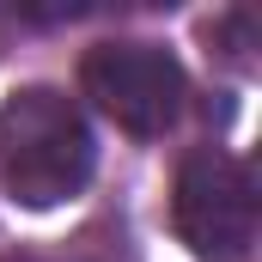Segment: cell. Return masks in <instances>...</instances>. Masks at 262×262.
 <instances>
[{"label":"cell","mask_w":262,"mask_h":262,"mask_svg":"<svg viewBox=\"0 0 262 262\" xmlns=\"http://www.w3.org/2000/svg\"><path fill=\"white\" fill-rule=\"evenodd\" d=\"M171 226L189 244V256L244 262L250 244H256V183H250V171L220 146H195L177 165Z\"/></svg>","instance_id":"2"},{"label":"cell","mask_w":262,"mask_h":262,"mask_svg":"<svg viewBox=\"0 0 262 262\" xmlns=\"http://www.w3.org/2000/svg\"><path fill=\"white\" fill-rule=\"evenodd\" d=\"M79 85L116 128L140 134V140L165 134L183 116V98H189V79H183L177 55L159 49V43H98V49H85Z\"/></svg>","instance_id":"3"},{"label":"cell","mask_w":262,"mask_h":262,"mask_svg":"<svg viewBox=\"0 0 262 262\" xmlns=\"http://www.w3.org/2000/svg\"><path fill=\"white\" fill-rule=\"evenodd\" d=\"M98 140L55 85H25L0 104V183L25 207H61L92 183Z\"/></svg>","instance_id":"1"}]
</instances>
